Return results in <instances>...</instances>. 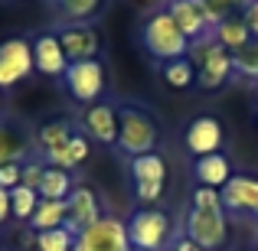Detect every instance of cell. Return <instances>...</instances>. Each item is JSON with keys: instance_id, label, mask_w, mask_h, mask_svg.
Segmentation results:
<instances>
[{"instance_id": "43", "label": "cell", "mask_w": 258, "mask_h": 251, "mask_svg": "<svg viewBox=\"0 0 258 251\" xmlns=\"http://www.w3.org/2000/svg\"><path fill=\"white\" fill-rule=\"evenodd\" d=\"M255 222H258V215H255Z\"/></svg>"}, {"instance_id": "44", "label": "cell", "mask_w": 258, "mask_h": 251, "mask_svg": "<svg viewBox=\"0 0 258 251\" xmlns=\"http://www.w3.org/2000/svg\"><path fill=\"white\" fill-rule=\"evenodd\" d=\"M255 248H258V245H255Z\"/></svg>"}, {"instance_id": "14", "label": "cell", "mask_w": 258, "mask_h": 251, "mask_svg": "<svg viewBox=\"0 0 258 251\" xmlns=\"http://www.w3.org/2000/svg\"><path fill=\"white\" fill-rule=\"evenodd\" d=\"M101 219V206H98V196L92 193L88 186H76L66 199V228L69 232H85L88 225Z\"/></svg>"}, {"instance_id": "10", "label": "cell", "mask_w": 258, "mask_h": 251, "mask_svg": "<svg viewBox=\"0 0 258 251\" xmlns=\"http://www.w3.org/2000/svg\"><path fill=\"white\" fill-rule=\"evenodd\" d=\"M59 43H62V52L69 62H85V59H98L101 52V36L95 26L88 23H62L56 30Z\"/></svg>"}, {"instance_id": "40", "label": "cell", "mask_w": 258, "mask_h": 251, "mask_svg": "<svg viewBox=\"0 0 258 251\" xmlns=\"http://www.w3.org/2000/svg\"><path fill=\"white\" fill-rule=\"evenodd\" d=\"M164 251H173V248H164Z\"/></svg>"}, {"instance_id": "8", "label": "cell", "mask_w": 258, "mask_h": 251, "mask_svg": "<svg viewBox=\"0 0 258 251\" xmlns=\"http://www.w3.org/2000/svg\"><path fill=\"white\" fill-rule=\"evenodd\" d=\"M33 65V43L23 36H10L0 43V88H13L17 82H23Z\"/></svg>"}, {"instance_id": "12", "label": "cell", "mask_w": 258, "mask_h": 251, "mask_svg": "<svg viewBox=\"0 0 258 251\" xmlns=\"http://www.w3.org/2000/svg\"><path fill=\"white\" fill-rule=\"evenodd\" d=\"M167 13L173 17V23L180 26V33L189 43H196L203 36H213V20H209L203 0H170Z\"/></svg>"}, {"instance_id": "33", "label": "cell", "mask_w": 258, "mask_h": 251, "mask_svg": "<svg viewBox=\"0 0 258 251\" xmlns=\"http://www.w3.org/2000/svg\"><path fill=\"white\" fill-rule=\"evenodd\" d=\"M134 196H138L144 206H154V202L164 196V183H134Z\"/></svg>"}, {"instance_id": "29", "label": "cell", "mask_w": 258, "mask_h": 251, "mask_svg": "<svg viewBox=\"0 0 258 251\" xmlns=\"http://www.w3.org/2000/svg\"><path fill=\"white\" fill-rule=\"evenodd\" d=\"M203 7H206L213 30H216V23H222V20L235 17V10H242V0H203Z\"/></svg>"}, {"instance_id": "42", "label": "cell", "mask_w": 258, "mask_h": 251, "mask_svg": "<svg viewBox=\"0 0 258 251\" xmlns=\"http://www.w3.org/2000/svg\"><path fill=\"white\" fill-rule=\"evenodd\" d=\"M127 251H134V248H127Z\"/></svg>"}, {"instance_id": "4", "label": "cell", "mask_w": 258, "mask_h": 251, "mask_svg": "<svg viewBox=\"0 0 258 251\" xmlns=\"http://www.w3.org/2000/svg\"><path fill=\"white\" fill-rule=\"evenodd\" d=\"M134 251H164L170 241V215L157 206H138L124 222Z\"/></svg>"}, {"instance_id": "20", "label": "cell", "mask_w": 258, "mask_h": 251, "mask_svg": "<svg viewBox=\"0 0 258 251\" xmlns=\"http://www.w3.org/2000/svg\"><path fill=\"white\" fill-rule=\"evenodd\" d=\"M127 170H131L134 183H164L167 180V160H164L160 150L144 153V157H134Z\"/></svg>"}, {"instance_id": "2", "label": "cell", "mask_w": 258, "mask_h": 251, "mask_svg": "<svg viewBox=\"0 0 258 251\" xmlns=\"http://www.w3.org/2000/svg\"><path fill=\"white\" fill-rule=\"evenodd\" d=\"M141 46H144V52L151 59H157V65L189 56V39L180 33V26L173 23V17L167 10H154L151 17H144V23H141Z\"/></svg>"}, {"instance_id": "19", "label": "cell", "mask_w": 258, "mask_h": 251, "mask_svg": "<svg viewBox=\"0 0 258 251\" xmlns=\"http://www.w3.org/2000/svg\"><path fill=\"white\" fill-rule=\"evenodd\" d=\"M49 4L56 7V13L66 23H88L105 10L108 0H49Z\"/></svg>"}, {"instance_id": "22", "label": "cell", "mask_w": 258, "mask_h": 251, "mask_svg": "<svg viewBox=\"0 0 258 251\" xmlns=\"http://www.w3.org/2000/svg\"><path fill=\"white\" fill-rule=\"evenodd\" d=\"M72 134H76L72 121H46V124L36 131V150H39V157L49 153V150H56V147H62Z\"/></svg>"}, {"instance_id": "28", "label": "cell", "mask_w": 258, "mask_h": 251, "mask_svg": "<svg viewBox=\"0 0 258 251\" xmlns=\"http://www.w3.org/2000/svg\"><path fill=\"white\" fill-rule=\"evenodd\" d=\"M72 248H76V232H69L66 225L36 235V251H72Z\"/></svg>"}, {"instance_id": "24", "label": "cell", "mask_w": 258, "mask_h": 251, "mask_svg": "<svg viewBox=\"0 0 258 251\" xmlns=\"http://www.w3.org/2000/svg\"><path fill=\"white\" fill-rule=\"evenodd\" d=\"M26 153H30L26 140L20 137L10 124L0 121V166H4V163H26V160H30Z\"/></svg>"}, {"instance_id": "7", "label": "cell", "mask_w": 258, "mask_h": 251, "mask_svg": "<svg viewBox=\"0 0 258 251\" xmlns=\"http://www.w3.org/2000/svg\"><path fill=\"white\" fill-rule=\"evenodd\" d=\"M127 248H131V241H127L124 222L101 215L95 225H88L85 232L76 235V248L72 251H127Z\"/></svg>"}, {"instance_id": "13", "label": "cell", "mask_w": 258, "mask_h": 251, "mask_svg": "<svg viewBox=\"0 0 258 251\" xmlns=\"http://www.w3.org/2000/svg\"><path fill=\"white\" fill-rule=\"evenodd\" d=\"M183 144L186 150L196 157H209V153H219L222 147V124L213 118V114H200V118L189 121L186 134H183Z\"/></svg>"}, {"instance_id": "32", "label": "cell", "mask_w": 258, "mask_h": 251, "mask_svg": "<svg viewBox=\"0 0 258 251\" xmlns=\"http://www.w3.org/2000/svg\"><path fill=\"white\" fill-rule=\"evenodd\" d=\"M43 173H46V163L39 157H30L23 163V186H30V189H36L39 186V180H43Z\"/></svg>"}, {"instance_id": "41", "label": "cell", "mask_w": 258, "mask_h": 251, "mask_svg": "<svg viewBox=\"0 0 258 251\" xmlns=\"http://www.w3.org/2000/svg\"><path fill=\"white\" fill-rule=\"evenodd\" d=\"M0 105H4V98H0Z\"/></svg>"}, {"instance_id": "25", "label": "cell", "mask_w": 258, "mask_h": 251, "mask_svg": "<svg viewBox=\"0 0 258 251\" xmlns=\"http://www.w3.org/2000/svg\"><path fill=\"white\" fill-rule=\"evenodd\" d=\"M232 75L258 82V39H248L242 49L232 52Z\"/></svg>"}, {"instance_id": "38", "label": "cell", "mask_w": 258, "mask_h": 251, "mask_svg": "<svg viewBox=\"0 0 258 251\" xmlns=\"http://www.w3.org/2000/svg\"><path fill=\"white\" fill-rule=\"evenodd\" d=\"M144 4H154V0H144Z\"/></svg>"}, {"instance_id": "21", "label": "cell", "mask_w": 258, "mask_h": 251, "mask_svg": "<svg viewBox=\"0 0 258 251\" xmlns=\"http://www.w3.org/2000/svg\"><path fill=\"white\" fill-rule=\"evenodd\" d=\"M213 36L219 39V43L226 46L229 52H235V49H242V46L252 39V33H248V26H245V20H242V13H235V17H229V20H222V23H216Z\"/></svg>"}, {"instance_id": "23", "label": "cell", "mask_w": 258, "mask_h": 251, "mask_svg": "<svg viewBox=\"0 0 258 251\" xmlns=\"http://www.w3.org/2000/svg\"><path fill=\"white\" fill-rule=\"evenodd\" d=\"M66 225V202H49V199H39L36 212L30 215V228L33 232H49V228H62Z\"/></svg>"}, {"instance_id": "16", "label": "cell", "mask_w": 258, "mask_h": 251, "mask_svg": "<svg viewBox=\"0 0 258 251\" xmlns=\"http://www.w3.org/2000/svg\"><path fill=\"white\" fill-rule=\"evenodd\" d=\"M193 180L196 186H209V189H222L232 180V163L226 153H209V157H196L193 160Z\"/></svg>"}, {"instance_id": "39", "label": "cell", "mask_w": 258, "mask_h": 251, "mask_svg": "<svg viewBox=\"0 0 258 251\" xmlns=\"http://www.w3.org/2000/svg\"><path fill=\"white\" fill-rule=\"evenodd\" d=\"M255 98H258V88H255Z\"/></svg>"}, {"instance_id": "31", "label": "cell", "mask_w": 258, "mask_h": 251, "mask_svg": "<svg viewBox=\"0 0 258 251\" xmlns=\"http://www.w3.org/2000/svg\"><path fill=\"white\" fill-rule=\"evenodd\" d=\"M23 183V163H4L0 166V189H17Z\"/></svg>"}, {"instance_id": "30", "label": "cell", "mask_w": 258, "mask_h": 251, "mask_svg": "<svg viewBox=\"0 0 258 251\" xmlns=\"http://www.w3.org/2000/svg\"><path fill=\"white\" fill-rule=\"evenodd\" d=\"M189 209H222V193L209 186H193V196H189Z\"/></svg>"}, {"instance_id": "6", "label": "cell", "mask_w": 258, "mask_h": 251, "mask_svg": "<svg viewBox=\"0 0 258 251\" xmlns=\"http://www.w3.org/2000/svg\"><path fill=\"white\" fill-rule=\"evenodd\" d=\"M62 85L79 105H95L105 95V65L98 59H85V62H69L62 75Z\"/></svg>"}, {"instance_id": "36", "label": "cell", "mask_w": 258, "mask_h": 251, "mask_svg": "<svg viewBox=\"0 0 258 251\" xmlns=\"http://www.w3.org/2000/svg\"><path fill=\"white\" fill-rule=\"evenodd\" d=\"M173 251H203V248H200V245H193L186 235H180V238L173 241Z\"/></svg>"}, {"instance_id": "18", "label": "cell", "mask_w": 258, "mask_h": 251, "mask_svg": "<svg viewBox=\"0 0 258 251\" xmlns=\"http://www.w3.org/2000/svg\"><path fill=\"white\" fill-rule=\"evenodd\" d=\"M72 189H76V186H72V173H69V170H59V166H49V163H46V173H43V180H39V186H36V196H39V199L66 202Z\"/></svg>"}, {"instance_id": "1", "label": "cell", "mask_w": 258, "mask_h": 251, "mask_svg": "<svg viewBox=\"0 0 258 251\" xmlns=\"http://www.w3.org/2000/svg\"><path fill=\"white\" fill-rule=\"evenodd\" d=\"M160 147V124L144 105L124 101L118 105V150L127 160L154 153Z\"/></svg>"}, {"instance_id": "27", "label": "cell", "mask_w": 258, "mask_h": 251, "mask_svg": "<svg viewBox=\"0 0 258 251\" xmlns=\"http://www.w3.org/2000/svg\"><path fill=\"white\" fill-rule=\"evenodd\" d=\"M36 206H39V196H36V189L23 186V183H20L17 189H10V215H13V219H23V222H30V215L36 212Z\"/></svg>"}, {"instance_id": "35", "label": "cell", "mask_w": 258, "mask_h": 251, "mask_svg": "<svg viewBox=\"0 0 258 251\" xmlns=\"http://www.w3.org/2000/svg\"><path fill=\"white\" fill-rule=\"evenodd\" d=\"M10 219V193L7 189H0V225Z\"/></svg>"}, {"instance_id": "3", "label": "cell", "mask_w": 258, "mask_h": 251, "mask_svg": "<svg viewBox=\"0 0 258 251\" xmlns=\"http://www.w3.org/2000/svg\"><path fill=\"white\" fill-rule=\"evenodd\" d=\"M189 62H196V82L209 92L222 88L232 78V52L219 43L216 36H203L189 43Z\"/></svg>"}, {"instance_id": "37", "label": "cell", "mask_w": 258, "mask_h": 251, "mask_svg": "<svg viewBox=\"0 0 258 251\" xmlns=\"http://www.w3.org/2000/svg\"><path fill=\"white\" fill-rule=\"evenodd\" d=\"M245 251H258V248H245Z\"/></svg>"}, {"instance_id": "15", "label": "cell", "mask_w": 258, "mask_h": 251, "mask_svg": "<svg viewBox=\"0 0 258 251\" xmlns=\"http://www.w3.org/2000/svg\"><path fill=\"white\" fill-rule=\"evenodd\" d=\"M33 65H36V72H43V75H66V69H69V59H66L62 52V43H59L56 30L52 33H39L36 39H33Z\"/></svg>"}, {"instance_id": "26", "label": "cell", "mask_w": 258, "mask_h": 251, "mask_svg": "<svg viewBox=\"0 0 258 251\" xmlns=\"http://www.w3.org/2000/svg\"><path fill=\"white\" fill-rule=\"evenodd\" d=\"M160 78L170 88H189L196 82V65L189 59H173V62L160 65Z\"/></svg>"}, {"instance_id": "11", "label": "cell", "mask_w": 258, "mask_h": 251, "mask_svg": "<svg viewBox=\"0 0 258 251\" xmlns=\"http://www.w3.org/2000/svg\"><path fill=\"white\" fill-rule=\"evenodd\" d=\"M219 193L226 215H258V176L232 173V180Z\"/></svg>"}, {"instance_id": "34", "label": "cell", "mask_w": 258, "mask_h": 251, "mask_svg": "<svg viewBox=\"0 0 258 251\" xmlns=\"http://www.w3.org/2000/svg\"><path fill=\"white\" fill-rule=\"evenodd\" d=\"M242 20H245L248 33H252V39H258V0L255 4H248L245 10H242Z\"/></svg>"}, {"instance_id": "17", "label": "cell", "mask_w": 258, "mask_h": 251, "mask_svg": "<svg viewBox=\"0 0 258 251\" xmlns=\"http://www.w3.org/2000/svg\"><path fill=\"white\" fill-rule=\"evenodd\" d=\"M88 153H92V140H88L82 131H76L62 147H56V150L43 153L39 160H43V163H49V166H59V170H72V166L85 163Z\"/></svg>"}, {"instance_id": "9", "label": "cell", "mask_w": 258, "mask_h": 251, "mask_svg": "<svg viewBox=\"0 0 258 251\" xmlns=\"http://www.w3.org/2000/svg\"><path fill=\"white\" fill-rule=\"evenodd\" d=\"M82 134L105 147H118V105L114 101H95L82 111Z\"/></svg>"}, {"instance_id": "5", "label": "cell", "mask_w": 258, "mask_h": 251, "mask_svg": "<svg viewBox=\"0 0 258 251\" xmlns=\"http://www.w3.org/2000/svg\"><path fill=\"white\" fill-rule=\"evenodd\" d=\"M183 235H186L193 245H200L203 251H219L226 245L229 235V219L226 209H186V219H183Z\"/></svg>"}]
</instances>
